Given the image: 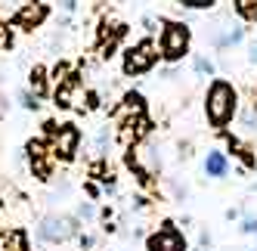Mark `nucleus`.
Masks as SVG:
<instances>
[{"label": "nucleus", "instance_id": "nucleus-16", "mask_svg": "<svg viewBox=\"0 0 257 251\" xmlns=\"http://www.w3.org/2000/svg\"><path fill=\"white\" fill-rule=\"evenodd\" d=\"M108 143H112V134H108V128H99V134H96V152H99V155L108 149Z\"/></svg>", "mask_w": 257, "mask_h": 251}, {"label": "nucleus", "instance_id": "nucleus-9", "mask_svg": "<svg viewBox=\"0 0 257 251\" xmlns=\"http://www.w3.org/2000/svg\"><path fill=\"white\" fill-rule=\"evenodd\" d=\"M28 158H31L34 177L47 180V177H50V158H47V146H44L41 140H31V143H28Z\"/></svg>", "mask_w": 257, "mask_h": 251}, {"label": "nucleus", "instance_id": "nucleus-4", "mask_svg": "<svg viewBox=\"0 0 257 251\" xmlns=\"http://www.w3.org/2000/svg\"><path fill=\"white\" fill-rule=\"evenodd\" d=\"M158 62V50L149 44V41H143L137 47H131L124 53V75H146V71H152Z\"/></svg>", "mask_w": 257, "mask_h": 251}, {"label": "nucleus", "instance_id": "nucleus-13", "mask_svg": "<svg viewBox=\"0 0 257 251\" xmlns=\"http://www.w3.org/2000/svg\"><path fill=\"white\" fill-rule=\"evenodd\" d=\"M19 102H22V109H28V112H38V105H41V96L31 90V87H22L19 90Z\"/></svg>", "mask_w": 257, "mask_h": 251}, {"label": "nucleus", "instance_id": "nucleus-1", "mask_svg": "<svg viewBox=\"0 0 257 251\" xmlns=\"http://www.w3.org/2000/svg\"><path fill=\"white\" fill-rule=\"evenodd\" d=\"M238 109V93L229 81H214L205 93V115L214 128H226Z\"/></svg>", "mask_w": 257, "mask_h": 251}, {"label": "nucleus", "instance_id": "nucleus-5", "mask_svg": "<svg viewBox=\"0 0 257 251\" xmlns=\"http://www.w3.org/2000/svg\"><path fill=\"white\" fill-rule=\"evenodd\" d=\"M53 137V155L62 158V161H71L81 146V131L75 128V124H62V128H56L50 134Z\"/></svg>", "mask_w": 257, "mask_h": 251}, {"label": "nucleus", "instance_id": "nucleus-21", "mask_svg": "<svg viewBox=\"0 0 257 251\" xmlns=\"http://www.w3.org/2000/svg\"><path fill=\"white\" fill-rule=\"evenodd\" d=\"M22 4H28V0H0V10H10V13H16Z\"/></svg>", "mask_w": 257, "mask_h": 251}, {"label": "nucleus", "instance_id": "nucleus-18", "mask_svg": "<svg viewBox=\"0 0 257 251\" xmlns=\"http://www.w3.org/2000/svg\"><path fill=\"white\" fill-rule=\"evenodd\" d=\"M68 81V65H56V68H53V84H65Z\"/></svg>", "mask_w": 257, "mask_h": 251}, {"label": "nucleus", "instance_id": "nucleus-14", "mask_svg": "<svg viewBox=\"0 0 257 251\" xmlns=\"http://www.w3.org/2000/svg\"><path fill=\"white\" fill-rule=\"evenodd\" d=\"M235 13L242 16L245 22H257V4H254V0H238V4H235Z\"/></svg>", "mask_w": 257, "mask_h": 251}, {"label": "nucleus", "instance_id": "nucleus-10", "mask_svg": "<svg viewBox=\"0 0 257 251\" xmlns=\"http://www.w3.org/2000/svg\"><path fill=\"white\" fill-rule=\"evenodd\" d=\"M205 174H208V177H214V180L226 177V174H229V158H226V152L211 149V152L205 155Z\"/></svg>", "mask_w": 257, "mask_h": 251}, {"label": "nucleus", "instance_id": "nucleus-3", "mask_svg": "<svg viewBox=\"0 0 257 251\" xmlns=\"http://www.w3.org/2000/svg\"><path fill=\"white\" fill-rule=\"evenodd\" d=\"M189 53V28L183 22H164L161 31V56L168 62H177Z\"/></svg>", "mask_w": 257, "mask_h": 251}, {"label": "nucleus", "instance_id": "nucleus-8", "mask_svg": "<svg viewBox=\"0 0 257 251\" xmlns=\"http://www.w3.org/2000/svg\"><path fill=\"white\" fill-rule=\"evenodd\" d=\"M131 165L143 168L146 174H155V171L161 168V155H158V146H155V140H149V143H143V146L137 149V155L131 158Z\"/></svg>", "mask_w": 257, "mask_h": 251}, {"label": "nucleus", "instance_id": "nucleus-17", "mask_svg": "<svg viewBox=\"0 0 257 251\" xmlns=\"http://www.w3.org/2000/svg\"><path fill=\"white\" fill-rule=\"evenodd\" d=\"M93 217H96L93 202H81V205H78V220H93Z\"/></svg>", "mask_w": 257, "mask_h": 251}, {"label": "nucleus", "instance_id": "nucleus-2", "mask_svg": "<svg viewBox=\"0 0 257 251\" xmlns=\"http://www.w3.org/2000/svg\"><path fill=\"white\" fill-rule=\"evenodd\" d=\"M78 226H81V220L71 217V214H47L38 226V239L47 245H62L71 236H78Z\"/></svg>", "mask_w": 257, "mask_h": 251}, {"label": "nucleus", "instance_id": "nucleus-22", "mask_svg": "<svg viewBox=\"0 0 257 251\" xmlns=\"http://www.w3.org/2000/svg\"><path fill=\"white\" fill-rule=\"evenodd\" d=\"M59 7H62V13H75L78 10V0H59Z\"/></svg>", "mask_w": 257, "mask_h": 251}, {"label": "nucleus", "instance_id": "nucleus-20", "mask_svg": "<svg viewBox=\"0 0 257 251\" xmlns=\"http://www.w3.org/2000/svg\"><path fill=\"white\" fill-rule=\"evenodd\" d=\"M242 232H248V236H257V217H245V220H242Z\"/></svg>", "mask_w": 257, "mask_h": 251}, {"label": "nucleus", "instance_id": "nucleus-15", "mask_svg": "<svg viewBox=\"0 0 257 251\" xmlns=\"http://www.w3.org/2000/svg\"><path fill=\"white\" fill-rule=\"evenodd\" d=\"M192 68L198 71V75H214V62L208 56H195L192 59Z\"/></svg>", "mask_w": 257, "mask_h": 251}, {"label": "nucleus", "instance_id": "nucleus-6", "mask_svg": "<svg viewBox=\"0 0 257 251\" xmlns=\"http://www.w3.org/2000/svg\"><path fill=\"white\" fill-rule=\"evenodd\" d=\"M47 13H50L47 4H41V0H28V4H22L13 13V25L22 28V31H31V28H38L47 19Z\"/></svg>", "mask_w": 257, "mask_h": 251}, {"label": "nucleus", "instance_id": "nucleus-19", "mask_svg": "<svg viewBox=\"0 0 257 251\" xmlns=\"http://www.w3.org/2000/svg\"><path fill=\"white\" fill-rule=\"evenodd\" d=\"M177 4H183V7H192V10H201V7H211V4H217V0H177Z\"/></svg>", "mask_w": 257, "mask_h": 251}, {"label": "nucleus", "instance_id": "nucleus-24", "mask_svg": "<svg viewBox=\"0 0 257 251\" xmlns=\"http://www.w3.org/2000/svg\"><path fill=\"white\" fill-rule=\"evenodd\" d=\"M7 112H10V102H7V96H4V93H0V118H4Z\"/></svg>", "mask_w": 257, "mask_h": 251}, {"label": "nucleus", "instance_id": "nucleus-11", "mask_svg": "<svg viewBox=\"0 0 257 251\" xmlns=\"http://www.w3.org/2000/svg\"><path fill=\"white\" fill-rule=\"evenodd\" d=\"M28 87H31V90L38 93L41 99L47 96V90H50V87H47V68H44V65H34V68L28 71Z\"/></svg>", "mask_w": 257, "mask_h": 251}, {"label": "nucleus", "instance_id": "nucleus-7", "mask_svg": "<svg viewBox=\"0 0 257 251\" xmlns=\"http://www.w3.org/2000/svg\"><path fill=\"white\" fill-rule=\"evenodd\" d=\"M146 248H149V251H186V239L174 229V223H164L158 232L149 236Z\"/></svg>", "mask_w": 257, "mask_h": 251}, {"label": "nucleus", "instance_id": "nucleus-26", "mask_svg": "<svg viewBox=\"0 0 257 251\" xmlns=\"http://www.w3.org/2000/svg\"><path fill=\"white\" fill-rule=\"evenodd\" d=\"M251 62H254V65H257V44H254V47H251Z\"/></svg>", "mask_w": 257, "mask_h": 251}, {"label": "nucleus", "instance_id": "nucleus-12", "mask_svg": "<svg viewBox=\"0 0 257 251\" xmlns=\"http://www.w3.org/2000/svg\"><path fill=\"white\" fill-rule=\"evenodd\" d=\"M238 121H242V128L248 134H257V105H245V109L238 112Z\"/></svg>", "mask_w": 257, "mask_h": 251}, {"label": "nucleus", "instance_id": "nucleus-25", "mask_svg": "<svg viewBox=\"0 0 257 251\" xmlns=\"http://www.w3.org/2000/svg\"><path fill=\"white\" fill-rule=\"evenodd\" d=\"M93 242H96L93 236H81V248H93Z\"/></svg>", "mask_w": 257, "mask_h": 251}, {"label": "nucleus", "instance_id": "nucleus-23", "mask_svg": "<svg viewBox=\"0 0 257 251\" xmlns=\"http://www.w3.org/2000/svg\"><path fill=\"white\" fill-rule=\"evenodd\" d=\"M10 47V34H7V28L0 25V50H7Z\"/></svg>", "mask_w": 257, "mask_h": 251}]
</instances>
